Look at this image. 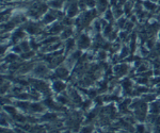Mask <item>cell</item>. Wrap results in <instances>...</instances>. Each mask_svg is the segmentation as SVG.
<instances>
[{
  "label": "cell",
  "instance_id": "1",
  "mask_svg": "<svg viewBox=\"0 0 160 133\" xmlns=\"http://www.w3.org/2000/svg\"><path fill=\"white\" fill-rule=\"evenodd\" d=\"M89 43H90V40H89V37H88L87 35H82V36L80 37L79 45L81 46V47H87V46L89 45Z\"/></svg>",
  "mask_w": 160,
  "mask_h": 133
},
{
  "label": "cell",
  "instance_id": "2",
  "mask_svg": "<svg viewBox=\"0 0 160 133\" xmlns=\"http://www.w3.org/2000/svg\"><path fill=\"white\" fill-rule=\"evenodd\" d=\"M53 88H55L57 92H61L65 88V85H64V83L60 82V81H57V82L53 83Z\"/></svg>",
  "mask_w": 160,
  "mask_h": 133
},
{
  "label": "cell",
  "instance_id": "3",
  "mask_svg": "<svg viewBox=\"0 0 160 133\" xmlns=\"http://www.w3.org/2000/svg\"><path fill=\"white\" fill-rule=\"evenodd\" d=\"M143 6L145 9H148V10H155L156 9V4H154L153 1H145L143 3Z\"/></svg>",
  "mask_w": 160,
  "mask_h": 133
},
{
  "label": "cell",
  "instance_id": "4",
  "mask_svg": "<svg viewBox=\"0 0 160 133\" xmlns=\"http://www.w3.org/2000/svg\"><path fill=\"white\" fill-rule=\"evenodd\" d=\"M53 19H55V16H53L52 14H50V13H47V14L44 16V21H45L46 24H48V22H51Z\"/></svg>",
  "mask_w": 160,
  "mask_h": 133
},
{
  "label": "cell",
  "instance_id": "5",
  "mask_svg": "<svg viewBox=\"0 0 160 133\" xmlns=\"http://www.w3.org/2000/svg\"><path fill=\"white\" fill-rule=\"evenodd\" d=\"M112 16H113V13L111 12V11H109V10H108L107 12H106V19H111L112 18Z\"/></svg>",
  "mask_w": 160,
  "mask_h": 133
}]
</instances>
